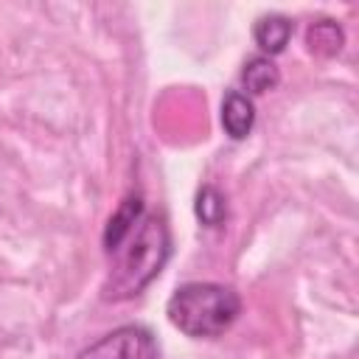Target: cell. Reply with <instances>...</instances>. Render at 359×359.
I'll use <instances>...</instances> for the list:
<instances>
[{
  "mask_svg": "<svg viewBox=\"0 0 359 359\" xmlns=\"http://www.w3.org/2000/svg\"><path fill=\"white\" fill-rule=\"evenodd\" d=\"M241 81H244L247 93L264 95V93H269V90L278 87L280 70H278V65H275L269 56H252V59L244 65V70H241Z\"/></svg>",
  "mask_w": 359,
  "mask_h": 359,
  "instance_id": "obj_7",
  "label": "cell"
},
{
  "mask_svg": "<svg viewBox=\"0 0 359 359\" xmlns=\"http://www.w3.org/2000/svg\"><path fill=\"white\" fill-rule=\"evenodd\" d=\"M168 323L191 339L222 337L241 314V297L236 289L210 280H191L174 289L165 303Z\"/></svg>",
  "mask_w": 359,
  "mask_h": 359,
  "instance_id": "obj_2",
  "label": "cell"
},
{
  "mask_svg": "<svg viewBox=\"0 0 359 359\" xmlns=\"http://www.w3.org/2000/svg\"><path fill=\"white\" fill-rule=\"evenodd\" d=\"M255 45L264 50V56L283 53L292 39V20L283 14H264L252 28Z\"/></svg>",
  "mask_w": 359,
  "mask_h": 359,
  "instance_id": "obj_5",
  "label": "cell"
},
{
  "mask_svg": "<svg viewBox=\"0 0 359 359\" xmlns=\"http://www.w3.org/2000/svg\"><path fill=\"white\" fill-rule=\"evenodd\" d=\"M306 45L317 56H337L345 45V34L334 20H317L306 31Z\"/></svg>",
  "mask_w": 359,
  "mask_h": 359,
  "instance_id": "obj_8",
  "label": "cell"
},
{
  "mask_svg": "<svg viewBox=\"0 0 359 359\" xmlns=\"http://www.w3.org/2000/svg\"><path fill=\"white\" fill-rule=\"evenodd\" d=\"M146 210H143V199L140 196H126L123 202H121V208L109 216V222H107V227H104V250H107V255L129 236V230L137 224V219L143 216Z\"/></svg>",
  "mask_w": 359,
  "mask_h": 359,
  "instance_id": "obj_6",
  "label": "cell"
},
{
  "mask_svg": "<svg viewBox=\"0 0 359 359\" xmlns=\"http://www.w3.org/2000/svg\"><path fill=\"white\" fill-rule=\"evenodd\" d=\"M194 210H196V219H199L205 227H219V224L227 219V199H224V194H222L219 188L202 185L199 194H196Z\"/></svg>",
  "mask_w": 359,
  "mask_h": 359,
  "instance_id": "obj_9",
  "label": "cell"
},
{
  "mask_svg": "<svg viewBox=\"0 0 359 359\" xmlns=\"http://www.w3.org/2000/svg\"><path fill=\"white\" fill-rule=\"evenodd\" d=\"M171 255V236L157 213H143L129 236L109 252L112 264L101 286L104 300H129L140 294L165 266Z\"/></svg>",
  "mask_w": 359,
  "mask_h": 359,
  "instance_id": "obj_1",
  "label": "cell"
},
{
  "mask_svg": "<svg viewBox=\"0 0 359 359\" xmlns=\"http://www.w3.org/2000/svg\"><path fill=\"white\" fill-rule=\"evenodd\" d=\"M76 359H160V351L149 328L129 323L107 331L104 337L81 348Z\"/></svg>",
  "mask_w": 359,
  "mask_h": 359,
  "instance_id": "obj_3",
  "label": "cell"
},
{
  "mask_svg": "<svg viewBox=\"0 0 359 359\" xmlns=\"http://www.w3.org/2000/svg\"><path fill=\"white\" fill-rule=\"evenodd\" d=\"M252 123H255V107H252V101L244 93L230 90L224 95V101H222V126H224V132L233 140H244L252 132Z\"/></svg>",
  "mask_w": 359,
  "mask_h": 359,
  "instance_id": "obj_4",
  "label": "cell"
}]
</instances>
